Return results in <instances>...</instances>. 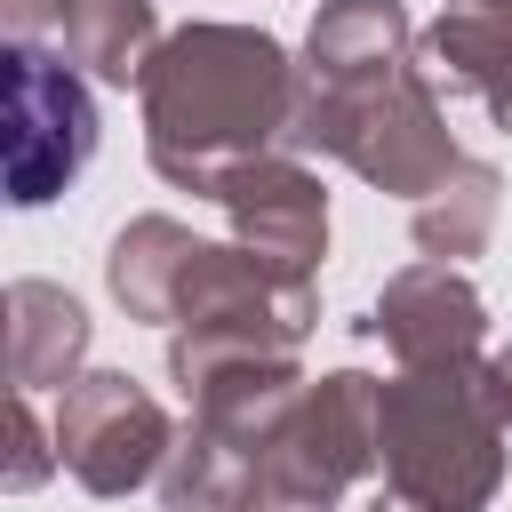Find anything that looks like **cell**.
<instances>
[{
	"label": "cell",
	"mask_w": 512,
	"mask_h": 512,
	"mask_svg": "<svg viewBox=\"0 0 512 512\" xmlns=\"http://www.w3.org/2000/svg\"><path fill=\"white\" fill-rule=\"evenodd\" d=\"M104 280L136 320L168 328V376L184 384V400L232 360L296 352L320 320L312 272H280L240 240L232 248L192 240L176 216H136L112 240Z\"/></svg>",
	"instance_id": "6da1fadb"
},
{
	"label": "cell",
	"mask_w": 512,
	"mask_h": 512,
	"mask_svg": "<svg viewBox=\"0 0 512 512\" xmlns=\"http://www.w3.org/2000/svg\"><path fill=\"white\" fill-rule=\"evenodd\" d=\"M144 88V152L168 184L184 192H224L232 168L288 152L296 104H304V64L256 24H184L160 40Z\"/></svg>",
	"instance_id": "7a4b0ae2"
},
{
	"label": "cell",
	"mask_w": 512,
	"mask_h": 512,
	"mask_svg": "<svg viewBox=\"0 0 512 512\" xmlns=\"http://www.w3.org/2000/svg\"><path fill=\"white\" fill-rule=\"evenodd\" d=\"M376 440L384 488L416 512H488L504 480V408L488 400L480 368H400L376 384Z\"/></svg>",
	"instance_id": "3957f363"
},
{
	"label": "cell",
	"mask_w": 512,
	"mask_h": 512,
	"mask_svg": "<svg viewBox=\"0 0 512 512\" xmlns=\"http://www.w3.org/2000/svg\"><path fill=\"white\" fill-rule=\"evenodd\" d=\"M288 152H328V160H344L352 176H368L376 192H400V200H424L464 160L448 120H440V88L424 80V64L368 80V88H312L304 80Z\"/></svg>",
	"instance_id": "277c9868"
},
{
	"label": "cell",
	"mask_w": 512,
	"mask_h": 512,
	"mask_svg": "<svg viewBox=\"0 0 512 512\" xmlns=\"http://www.w3.org/2000/svg\"><path fill=\"white\" fill-rule=\"evenodd\" d=\"M360 472H384V440H376V376L336 368L320 384H304L288 432L272 440V456L256 464V496L248 512H344V488Z\"/></svg>",
	"instance_id": "5b68a950"
},
{
	"label": "cell",
	"mask_w": 512,
	"mask_h": 512,
	"mask_svg": "<svg viewBox=\"0 0 512 512\" xmlns=\"http://www.w3.org/2000/svg\"><path fill=\"white\" fill-rule=\"evenodd\" d=\"M0 64H8V200L40 208V200H56L88 168V152H96V96L40 40H8Z\"/></svg>",
	"instance_id": "8992f818"
},
{
	"label": "cell",
	"mask_w": 512,
	"mask_h": 512,
	"mask_svg": "<svg viewBox=\"0 0 512 512\" xmlns=\"http://www.w3.org/2000/svg\"><path fill=\"white\" fill-rule=\"evenodd\" d=\"M176 432H168V408L120 376V368H96V376H72L56 392V456L64 472L88 488V496H128L144 488L160 464H168Z\"/></svg>",
	"instance_id": "52a82bcc"
},
{
	"label": "cell",
	"mask_w": 512,
	"mask_h": 512,
	"mask_svg": "<svg viewBox=\"0 0 512 512\" xmlns=\"http://www.w3.org/2000/svg\"><path fill=\"white\" fill-rule=\"evenodd\" d=\"M368 328L392 344V360H400V368H480L488 304H480V288H472L456 264L424 256V264H408V272H392V280H384V296H376V320H368Z\"/></svg>",
	"instance_id": "ba28073f"
},
{
	"label": "cell",
	"mask_w": 512,
	"mask_h": 512,
	"mask_svg": "<svg viewBox=\"0 0 512 512\" xmlns=\"http://www.w3.org/2000/svg\"><path fill=\"white\" fill-rule=\"evenodd\" d=\"M224 216H232V240L256 248L264 264L280 272H312L328 256V192L320 176L296 160V152H264L248 168L224 176Z\"/></svg>",
	"instance_id": "9c48e42d"
},
{
	"label": "cell",
	"mask_w": 512,
	"mask_h": 512,
	"mask_svg": "<svg viewBox=\"0 0 512 512\" xmlns=\"http://www.w3.org/2000/svg\"><path fill=\"white\" fill-rule=\"evenodd\" d=\"M416 64V24L400 0H328L304 40V80L312 88H368Z\"/></svg>",
	"instance_id": "30bf717a"
},
{
	"label": "cell",
	"mask_w": 512,
	"mask_h": 512,
	"mask_svg": "<svg viewBox=\"0 0 512 512\" xmlns=\"http://www.w3.org/2000/svg\"><path fill=\"white\" fill-rule=\"evenodd\" d=\"M416 64L432 88L480 96L496 112V128H512V0H456L416 40Z\"/></svg>",
	"instance_id": "8fae6325"
},
{
	"label": "cell",
	"mask_w": 512,
	"mask_h": 512,
	"mask_svg": "<svg viewBox=\"0 0 512 512\" xmlns=\"http://www.w3.org/2000/svg\"><path fill=\"white\" fill-rule=\"evenodd\" d=\"M80 352H88V312L48 280H16L8 288V376H16V392H64L80 376Z\"/></svg>",
	"instance_id": "7c38bea8"
},
{
	"label": "cell",
	"mask_w": 512,
	"mask_h": 512,
	"mask_svg": "<svg viewBox=\"0 0 512 512\" xmlns=\"http://www.w3.org/2000/svg\"><path fill=\"white\" fill-rule=\"evenodd\" d=\"M56 40H64V56L80 72L128 88L160 56V16H152V0H72L64 24H56Z\"/></svg>",
	"instance_id": "4fadbf2b"
},
{
	"label": "cell",
	"mask_w": 512,
	"mask_h": 512,
	"mask_svg": "<svg viewBox=\"0 0 512 512\" xmlns=\"http://www.w3.org/2000/svg\"><path fill=\"white\" fill-rule=\"evenodd\" d=\"M256 464H264V456H248L240 440H224V432H208V424L192 416V432H184V440L168 448V464H160V512H248Z\"/></svg>",
	"instance_id": "5bb4252c"
},
{
	"label": "cell",
	"mask_w": 512,
	"mask_h": 512,
	"mask_svg": "<svg viewBox=\"0 0 512 512\" xmlns=\"http://www.w3.org/2000/svg\"><path fill=\"white\" fill-rule=\"evenodd\" d=\"M496 200H504V176L488 168V160H456L424 200H416V248L424 256H440V264H464V256H480L488 248V232H496Z\"/></svg>",
	"instance_id": "9a60e30c"
},
{
	"label": "cell",
	"mask_w": 512,
	"mask_h": 512,
	"mask_svg": "<svg viewBox=\"0 0 512 512\" xmlns=\"http://www.w3.org/2000/svg\"><path fill=\"white\" fill-rule=\"evenodd\" d=\"M48 464H64V456H48V448H40L32 392H16V464H8V488H40V480H48Z\"/></svg>",
	"instance_id": "2e32d148"
},
{
	"label": "cell",
	"mask_w": 512,
	"mask_h": 512,
	"mask_svg": "<svg viewBox=\"0 0 512 512\" xmlns=\"http://www.w3.org/2000/svg\"><path fill=\"white\" fill-rule=\"evenodd\" d=\"M64 8H72V0H0V16H8V40H40L48 24H64Z\"/></svg>",
	"instance_id": "e0dca14e"
},
{
	"label": "cell",
	"mask_w": 512,
	"mask_h": 512,
	"mask_svg": "<svg viewBox=\"0 0 512 512\" xmlns=\"http://www.w3.org/2000/svg\"><path fill=\"white\" fill-rule=\"evenodd\" d=\"M488 400H496V408H504V424H512V344L488 360Z\"/></svg>",
	"instance_id": "ac0fdd59"
},
{
	"label": "cell",
	"mask_w": 512,
	"mask_h": 512,
	"mask_svg": "<svg viewBox=\"0 0 512 512\" xmlns=\"http://www.w3.org/2000/svg\"><path fill=\"white\" fill-rule=\"evenodd\" d=\"M368 512H416V504H408V496H392V488H376V504H368Z\"/></svg>",
	"instance_id": "d6986e66"
}]
</instances>
